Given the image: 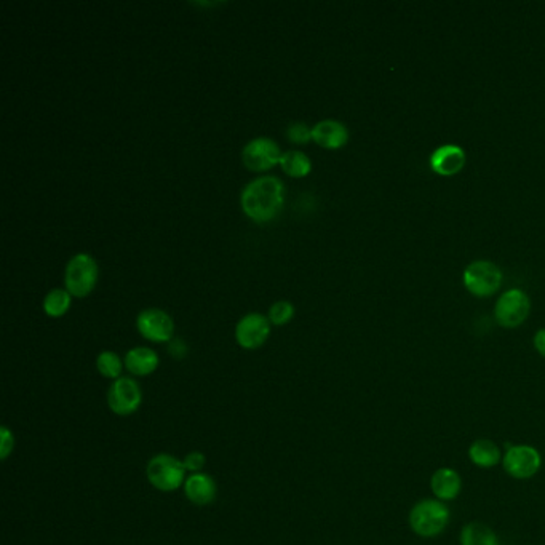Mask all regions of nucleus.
I'll return each instance as SVG.
<instances>
[{"instance_id":"f257e3e1","label":"nucleus","mask_w":545,"mask_h":545,"mask_svg":"<svg viewBox=\"0 0 545 545\" xmlns=\"http://www.w3.org/2000/svg\"><path fill=\"white\" fill-rule=\"evenodd\" d=\"M285 186L277 176H261L249 181L242 190L240 203L245 215L256 222L270 221L282 209Z\"/></svg>"},{"instance_id":"f03ea898","label":"nucleus","mask_w":545,"mask_h":545,"mask_svg":"<svg viewBox=\"0 0 545 545\" xmlns=\"http://www.w3.org/2000/svg\"><path fill=\"white\" fill-rule=\"evenodd\" d=\"M452 511L438 499H423L411 507L410 523L411 531L421 538H437L450 525Z\"/></svg>"},{"instance_id":"7ed1b4c3","label":"nucleus","mask_w":545,"mask_h":545,"mask_svg":"<svg viewBox=\"0 0 545 545\" xmlns=\"http://www.w3.org/2000/svg\"><path fill=\"white\" fill-rule=\"evenodd\" d=\"M186 467L171 454H157L149 461L146 475L149 483L162 492H173L186 483Z\"/></svg>"},{"instance_id":"20e7f679","label":"nucleus","mask_w":545,"mask_h":545,"mask_svg":"<svg viewBox=\"0 0 545 545\" xmlns=\"http://www.w3.org/2000/svg\"><path fill=\"white\" fill-rule=\"evenodd\" d=\"M502 467L509 477L530 480L542 467V456L531 444H509L502 458Z\"/></svg>"},{"instance_id":"39448f33","label":"nucleus","mask_w":545,"mask_h":545,"mask_svg":"<svg viewBox=\"0 0 545 545\" xmlns=\"http://www.w3.org/2000/svg\"><path fill=\"white\" fill-rule=\"evenodd\" d=\"M464 287L477 297H490L502 285V270L491 261H475L464 270Z\"/></svg>"},{"instance_id":"423d86ee","label":"nucleus","mask_w":545,"mask_h":545,"mask_svg":"<svg viewBox=\"0 0 545 545\" xmlns=\"http://www.w3.org/2000/svg\"><path fill=\"white\" fill-rule=\"evenodd\" d=\"M98 278V268L93 258L87 253H79L69 259L64 272L66 290L77 297H87L93 290Z\"/></svg>"},{"instance_id":"0eeeda50","label":"nucleus","mask_w":545,"mask_h":545,"mask_svg":"<svg viewBox=\"0 0 545 545\" xmlns=\"http://www.w3.org/2000/svg\"><path fill=\"white\" fill-rule=\"evenodd\" d=\"M531 312V301L525 291L513 288L499 297L494 309L496 322L504 328H517L526 322Z\"/></svg>"},{"instance_id":"6e6552de","label":"nucleus","mask_w":545,"mask_h":545,"mask_svg":"<svg viewBox=\"0 0 545 545\" xmlns=\"http://www.w3.org/2000/svg\"><path fill=\"white\" fill-rule=\"evenodd\" d=\"M141 404V387L133 377L122 376L112 381L108 391V404L114 414L125 418L136 413Z\"/></svg>"},{"instance_id":"1a4fd4ad","label":"nucleus","mask_w":545,"mask_h":545,"mask_svg":"<svg viewBox=\"0 0 545 545\" xmlns=\"http://www.w3.org/2000/svg\"><path fill=\"white\" fill-rule=\"evenodd\" d=\"M136 326L142 336L152 343H170L175 331L171 316L162 309H144L136 318Z\"/></svg>"},{"instance_id":"9d476101","label":"nucleus","mask_w":545,"mask_h":545,"mask_svg":"<svg viewBox=\"0 0 545 545\" xmlns=\"http://www.w3.org/2000/svg\"><path fill=\"white\" fill-rule=\"evenodd\" d=\"M242 159L249 170L264 171L272 169L276 163H280L282 152L274 140L261 136L247 142L242 151Z\"/></svg>"},{"instance_id":"9b49d317","label":"nucleus","mask_w":545,"mask_h":545,"mask_svg":"<svg viewBox=\"0 0 545 545\" xmlns=\"http://www.w3.org/2000/svg\"><path fill=\"white\" fill-rule=\"evenodd\" d=\"M270 335L269 316L251 312L240 318L237 324L236 339L237 343L242 345L243 349H258L261 347L266 339Z\"/></svg>"},{"instance_id":"f8f14e48","label":"nucleus","mask_w":545,"mask_h":545,"mask_svg":"<svg viewBox=\"0 0 545 545\" xmlns=\"http://www.w3.org/2000/svg\"><path fill=\"white\" fill-rule=\"evenodd\" d=\"M467 155L464 149L456 144H444L442 148L435 149L431 155V169L440 176L458 175L464 169Z\"/></svg>"},{"instance_id":"ddd939ff","label":"nucleus","mask_w":545,"mask_h":545,"mask_svg":"<svg viewBox=\"0 0 545 545\" xmlns=\"http://www.w3.org/2000/svg\"><path fill=\"white\" fill-rule=\"evenodd\" d=\"M431 490L442 502H450L462 491V478L452 467H440L432 473Z\"/></svg>"},{"instance_id":"4468645a","label":"nucleus","mask_w":545,"mask_h":545,"mask_svg":"<svg viewBox=\"0 0 545 545\" xmlns=\"http://www.w3.org/2000/svg\"><path fill=\"white\" fill-rule=\"evenodd\" d=\"M184 492H186V498L192 504L205 507L215 501L218 488H216V482L211 475L205 472H199V473H190L186 478Z\"/></svg>"},{"instance_id":"2eb2a0df","label":"nucleus","mask_w":545,"mask_h":545,"mask_svg":"<svg viewBox=\"0 0 545 545\" xmlns=\"http://www.w3.org/2000/svg\"><path fill=\"white\" fill-rule=\"evenodd\" d=\"M312 140L322 148H343L349 140V131L343 122L325 119L312 127Z\"/></svg>"},{"instance_id":"dca6fc26","label":"nucleus","mask_w":545,"mask_h":545,"mask_svg":"<svg viewBox=\"0 0 545 545\" xmlns=\"http://www.w3.org/2000/svg\"><path fill=\"white\" fill-rule=\"evenodd\" d=\"M504 454L498 444L488 438H478L469 446V459L480 469H492L502 462Z\"/></svg>"},{"instance_id":"f3484780","label":"nucleus","mask_w":545,"mask_h":545,"mask_svg":"<svg viewBox=\"0 0 545 545\" xmlns=\"http://www.w3.org/2000/svg\"><path fill=\"white\" fill-rule=\"evenodd\" d=\"M159 366V355L149 347H133L125 355V368L133 376H149Z\"/></svg>"},{"instance_id":"a211bd4d","label":"nucleus","mask_w":545,"mask_h":545,"mask_svg":"<svg viewBox=\"0 0 545 545\" xmlns=\"http://www.w3.org/2000/svg\"><path fill=\"white\" fill-rule=\"evenodd\" d=\"M461 545H499L498 534L485 523L472 521L461 531Z\"/></svg>"},{"instance_id":"6ab92c4d","label":"nucleus","mask_w":545,"mask_h":545,"mask_svg":"<svg viewBox=\"0 0 545 545\" xmlns=\"http://www.w3.org/2000/svg\"><path fill=\"white\" fill-rule=\"evenodd\" d=\"M280 165L287 175L295 176V178L307 175L312 169L309 157L301 151L283 152Z\"/></svg>"},{"instance_id":"aec40b11","label":"nucleus","mask_w":545,"mask_h":545,"mask_svg":"<svg viewBox=\"0 0 545 545\" xmlns=\"http://www.w3.org/2000/svg\"><path fill=\"white\" fill-rule=\"evenodd\" d=\"M123 365H125V362H122L121 357L115 352H111V350H104L96 358V368L100 371V375L108 377V379H112V381L122 377Z\"/></svg>"},{"instance_id":"412c9836","label":"nucleus","mask_w":545,"mask_h":545,"mask_svg":"<svg viewBox=\"0 0 545 545\" xmlns=\"http://www.w3.org/2000/svg\"><path fill=\"white\" fill-rule=\"evenodd\" d=\"M71 306V293L68 290H54L48 291L47 297L44 299V310L50 316H61L66 314V310Z\"/></svg>"},{"instance_id":"4be33fe9","label":"nucleus","mask_w":545,"mask_h":545,"mask_svg":"<svg viewBox=\"0 0 545 545\" xmlns=\"http://www.w3.org/2000/svg\"><path fill=\"white\" fill-rule=\"evenodd\" d=\"M293 314H295V307H293V304L288 303V301H277V303H274L272 306H270V324H288V322L291 320V316H293Z\"/></svg>"},{"instance_id":"5701e85b","label":"nucleus","mask_w":545,"mask_h":545,"mask_svg":"<svg viewBox=\"0 0 545 545\" xmlns=\"http://www.w3.org/2000/svg\"><path fill=\"white\" fill-rule=\"evenodd\" d=\"M287 136L291 142L306 144L312 138V128L304 122H293L287 128Z\"/></svg>"},{"instance_id":"b1692460","label":"nucleus","mask_w":545,"mask_h":545,"mask_svg":"<svg viewBox=\"0 0 545 545\" xmlns=\"http://www.w3.org/2000/svg\"><path fill=\"white\" fill-rule=\"evenodd\" d=\"M15 437L12 431L7 425L0 427V459L5 461L10 456V453L14 452Z\"/></svg>"},{"instance_id":"393cba45","label":"nucleus","mask_w":545,"mask_h":545,"mask_svg":"<svg viewBox=\"0 0 545 545\" xmlns=\"http://www.w3.org/2000/svg\"><path fill=\"white\" fill-rule=\"evenodd\" d=\"M205 462H207V459L200 452L189 453L188 456L182 459V464L186 467V471L190 472V473L202 472Z\"/></svg>"},{"instance_id":"a878e982","label":"nucleus","mask_w":545,"mask_h":545,"mask_svg":"<svg viewBox=\"0 0 545 545\" xmlns=\"http://www.w3.org/2000/svg\"><path fill=\"white\" fill-rule=\"evenodd\" d=\"M170 354L175 358H182L188 352V345L182 339H171L169 345Z\"/></svg>"},{"instance_id":"bb28decb","label":"nucleus","mask_w":545,"mask_h":545,"mask_svg":"<svg viewBox=\"0 0 545 545\" xmlns=\"http://www.w3.org/2000/svg\"><path fill=\"white\" fill-rule=\"evenodd\" d=\"M534 347L539 352V355H542L545 358V328L539 330L534 335Z\"/></svg>"}]
</instances>
